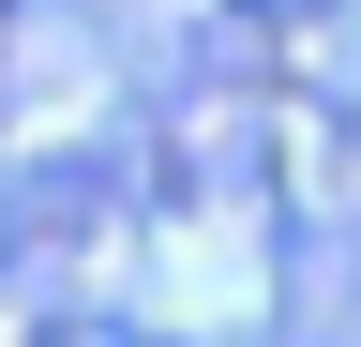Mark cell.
Listing matches in <instances>:
<instances>
[{
  "label": "cell",
  "mask_w": 361,
  "mask_h": 347,
  "mask_svg": "<svg viewBox=\"0 0 361 347\" xmlns=\"http://www.w3.org/2000/svg\"><path fill=\"white\" fill-rule=\"evenodd\" d=\"M241 16H316V0H241Z\"/></svg>",
  "instance_id": "6da1fadb"
}]
</instances>
